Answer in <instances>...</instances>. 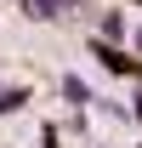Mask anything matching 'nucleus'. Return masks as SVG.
<instances>
[{
    "label": "nucleus",
    "instance_id": "nucleus-3",
    "mask_svg": "<svg viewBox=\"0 0 142 148\" xmlns=\"http://www.w3.org/2000/svg\"><path fill=\"white\" fill-rule=\"evenodd\" d=\"M63 97H68V103H91V86L80 74H63Z\"/></svg>",
    "mask_w": 142,
    "mask_h": 148
},
{
    "label": "nucleus",
    "instance_id": "nucleus-7",
    "mask_svg": "<svg viewBox=\"0 0 142 148\" xmlns=\"http://www.w3.org/2000/svg\"><path fill=\"white\" fill-rule=\"evenodd\" d=\"M137 148H142V143H137Z\"/></svg>",
    "mask_w": 142,
    "mask_h": 148
},
{
    "label": "nucleus",
    "instance_id": "nucleus-6",
    "mask_svg": "<svg viewBox=\"0 0 142 148\" xmlns=\"http://www.w3.org/2000/svg\"><path fill=\"white\" fill-rule=\"evenodd\" d=\"M137 51H142V29H137Z\"/></svg>",
    "mask_w": 142,
    "mask_h": 148
},
{
    "label": "nucleus",
    "instance_id": "nucleus-2",
    "mask_svg": "<svg viewBox=\"0 0 142 148\" xmlns=\"http://www.w3.org/2000/svg\"><path fill=\"white\" fill-rule=\"evenodd\" d=\"M68 6H74V0H23V12H29L34 23H57Z\"/></svg>",
    "mask_w": 142,
    "mask_h": 148
},
{
    "label": "nucleus",
    "instance_id": "nucleus-4",
    "mask_svg": "<svg viewBox=\"0 0 142 148\" xmlns=\"http://www.w3.org/2000/svg\"><path fill=\"white\" fill-rule=\"evenodd\" d=\"M125 34V17H119V12H108V17H102V40H119Z\"/></svg>",
    "mask_w": 142,
    "mask_h": 148
},
{
    "label": "nucleus",
    "instance_id": "nucleus-1",
    "mask_svg": "<svg viewBox=\"0 0 142 148\" xmlns=\"http://www.w3.org/2000/svg\"><path fill=\"white\" fill-rule=\"evenodd\" d=\"M91 51H97V63H102V69L108 74H125V80H137V63H131V57H125V51H114V40H102V34H97V40H91Z\"/></svg>",
    "mask_w": 142,
    "mask_h": 148
},
{
    "label": "nucleus",
    "instance_id": "nucleus-5",
    "mask_svg": "<svg viewBox=\"0 0 142 148\" xmlns=\"http://www.w3.org/2000/svg\"><path fill=\"white\" fill-rule=\"evenodd\" d=\"M131 120H137V125H142V91L131 97Z\"/></svg>",
    "mask_w": 142,
    "mask_h": 148
}]
</instances>
